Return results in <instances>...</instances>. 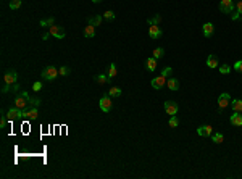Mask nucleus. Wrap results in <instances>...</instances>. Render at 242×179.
Returning a JSON list of instances; mask_svg holds the SVG:
<instances>
[{
	"label": "nucleus",
	"instance_id": "26",
	"mask_svg": "<svg viewBox=\"0 0 242 179\" xmlns=\"http://www.w3.org/2000/svg\"><path fill=\"white\" fill-rule=\"evenodd\" d=\"M116 76V65L115 63H110V66H108V78H115Z\"/></svg>",
	"mask_w": 242,
	"mask_h": 179
},
{
	"label": "nucleus",
	"instance_id": "6",
	"mask_svg": "<svg viewBox=\"0 0 242 179\" xmlns=\"http://www.w3.org/2000/svg\"><path fill=\"white\" fill-rule=\"evenodd\" d=\"M49 32H50V36L55 37V39H65V36H66V32H65L63 27H61V26H57V24L50 26Z\"/></svg>",
	"mask_w": 242,
	"mask_h": 179
},
{
	"label": "nucleus",
	"instance_id": "17",
	"mask_svg": "<svg viewBox=\"0 0 242 179\" xmlns=\"http://www.w3.org/2000/svg\"><path fill=\"white\" fill-rule=\"evenodd\" d=\"M207 66L211 68V70H215L218 66V58L215 55H208V58H207Z\"/></svg>",
	"mask_w": 242,
	"mask_h": 179
},
{
	"label": "nucleus",
	"instance_id": "36",
	"mask_svg": "<svg viewBox=\"0 0 242 179\" xmlns=\"http://www.w3.org/2000/svg\"><path fill=\"white\" fill-rule=\"evenodd\" d=\"M41 89H42V82H41V81H36V82L32 84V90H34V92H39Z\"/></svg>",
	"mask_w": 242,
	"mask_h": 179
},
{
	"label": "nucleus",
	"instance_id": "27",
	"mask_svg": "<svg viewBox=\"0 0 242 179\" xmlns=\"http://www.w3.org/2000/svg\"><path fill=\"white\" fill-rule=\"evenodd\" d=\"M168 124H170V128H178V126H179V118L176 116V115L171 116L170 121H168Z\"/></svg>",
	"mask_w": 242,
	"mask_h": 179
},
{
	"label": "nucleus",
	"instance_id": "25",
	"mask_svg": "<svg viewBox=\"0 0 242 179\" xmlns=\"http://www.w3.org/2000/svg\"><path fill=\"white\" fill-rule=\"evenodd\" d=\"M211 140H213V142H215V144H221L223 140H225V136H223V134H220V133H216V134H211Z\"/></svg>",
	"mask_w": 242,
	"mask_h": 179
},
{
	"label": "nucleus",
	"instance_id": "41",
	"mask_svg": "<svg viewBox=\"0 0 242 179\" xmlns=\"http://www.w3.org/2000/svg\"><path fill=\"white\" fill-rule=\"evenodd\" d=\"M18 90H20V86H18V82L12 84V92H18Z\"/></svg>",
	"mask_w": 242,
	"mask_h": 179
},
{
	"label": "nucleus",
	"instance_id": "32",
	"mask_svg": "<svg viewBox=\"0 0 242 179\" xmlns=\"http://www.w3.org/2000/svg\"><path fill=\"white\" fill-rule=\"evenodd\" d=\"M171 74H173V68H170V66H166V68L162 70V76H165V78H170Z\"/></svg>",
	"mask_w": 242,
	"mask_h": 179
},
{
	"label": "nucleus",
	"instance_id": "22",
	"mask_svg": "<svg viewBox=\"0 0 242 179\" xmlns=\"http://www.w3.org/2000/svg\"><path fill=\"white\" fill-rule=\"evenodd\" d=\"M165 55V49H163V47H157V49L152 52V56H153V58L155 60H158V58H162V56Z\"/></svg>",
	"mask_w": 242,
	"mask_h": 179
},
{
	"label": "nucleus",
	"instance_id": "23",
	"mask_svg": "<svg viewBox=\"0 0 242 179\" xmlns=\"http://www.w3.org/2000/svg\"><path fill=\"white\" fill-rule=\"evenodd\" d=\"M160 21H162V16L160 15H155V16H152V18H148V20H147V23L150 24V26H158V24H160Z\"/></svg>",
	"mask_w": 242,
	"mask_h": 179
},
{
	"label": "nucleus",
	"instance_id": "1",
	"mask_svg": "<svg viewBox=\"0 0 242 179\" xmlns=\"http://www.w3.org/2000/svg\"><path fill=\"white\" fill-rule=\"evenodd\" d=\"M29 94H27V92H20V94H18V95H16V99H15V107L16 108H20V110H24L27 105H29Z\"/></svg>",
	"mask_w": 242,
	"mask_h": 179
},
{
	"label": "nucleus",
	"instance_id": "42",
	"mask_svg": "<svg viewBox=\"0 0 242 179\" xmlns=\"http://www.w3.org/2000/svg\"><path fill=\"white\" fill-rule=\"evenodd\" d=\"M239 16H240V13H239V12H236V13H232V15H231V18H232V20H237Z\"/></svg>",
	"mask_w": 242,
	"mask_h": 179
},
{
	"label": "nucleus",
	"instance_id": "43",
	"mask_svg": "<svg viewBox=\"0 0 242 179\" xmlns=\"http://www.w3.org/2000/svg\"><path fill=\"white\" fill-rule=\"evenodd\" d=\"M49 37H50V32H45V34L42 36V41H49Z\"/></svg>",
	"mask_w": 242,
	"mask_h": 179
},
{
	"label": "nucleus",
	"instance_id": "21",
	"mask_svg": "<svg viewBox=\"0 0 242 179\" xmlns=\"http://www.w3.org/2000/svg\"><path fill=\"white\" fill-rule=\"evenodd\" d=\"M108 95H110V97H119V95H121V87H118V86L110 87V89H108Z\"/></svg>",
	"mask_w": 242,
	"mask_h": 179
},
{
	"label": "nucleus",
	"instance_id": "38",
	"mask_svg": "<svg viewBox=\"0 0 242 179\" xmlns=\"http://www.w3.org/2000/svg\"><path fill=\"white\" fill-rule=\"evenodd\" d=\"M2 92L3 94H7V92H12V84H3V87H2Z\"/></svg>",
	"mask_w": 242,
	"mask_h": 179
},
{
	"label": "nucleus",
	"instance_id": "31",
	"mask_svg": "<svg viewBox=\"0 0 242 179\" xmlns=\"http://www.w3.org/2000/svg\"><path fill=\"white\" fill-rule=\"evenodd\" d=\"M37 116H39V111H37V107H32L29 110V119H36Z\"/></svg>",
	"mask_w": 242,
	"mask_h": 179
},
{
	"label": "nucleus",
	"instance_id": "16",
	"mask_svg": "<svg viewBox=\"0 0 242 179\" xmlns=\"http://www.w3.org/2000/svg\"><path fill=\"white\" fill-rule=\"evenodd\" d=\"M166 86H168L170 90H178L179 89V81L176 78H170L168 81H166Z\"/></svg>",
	"mask_w": 242,
	"mask_h": 179
},
{
	"label": "nucleus",
	"instance_id": "10",
	"mask_svg": "<svg viewBox=\"0 0 242 179\" xmlns=\"http://www.w3.org/2000/svg\"><path fill=\"white\" fill-rule=\"evenodd\" d=\"M197 134H199L200 137H208V136L213 134V128H211L210 124H202V126L197 128Z\"/></svg>",
	"mask_w": 242,
	"mask_h": 179
},
{
	"label": "nucleus",
	"instance_id": "40",
	"mask_svg": "<svg viewBox=\"0 0 242 179\" xmlns=\"http://www.w3.org/2000/svg\"><path fill=\"white\" fill-rule=\"evenodd\" d=\"M236 10H237V12L242 15V0H239V2L236 3Z\"/></svg>",
	"mask_w": 242,
	"mask_h": 179
},
{
	"label": "nucleus",
	"instance_id": "18",
	"mask_svg": "<svg viewBox=\"0 0 242 179\" xmlns=\"http://www.w3.org/2000/svg\"><path fill=\"white\" fill-rule=\"evenodd\" d=\"M231 108H232V111H240L242 113V100H239V99L231 100Z\"/></svg>",
	"mask_w": 242,
	"mask_h": 179
},
{
	"label": "nucleus",
	"instance_id": "24",
	"mask_svg": "<svg viewBox=\"0 0 242 179\" xmlns=\"http://www.w3.org/2000/svg\"><path fill=\"white\" fill-rule=\"evenodd\" d=\"M95 82H99V84H105V82H110L108 74H107V76H105V74H99V76H95Z\"/></svg>",
	"mask_w": 242,
	"mask_h": 179
},
{
	"label": "nucleus",
	"instance_id": "39",
	"mask_svg": "<svg viewBox=\"0 0 242 179\" xmlns=\"http://www.w3.org/2000/svg\"><path fill=\"white\" fill-rule=\"evenodd\" d=\"M7 119H8V118H7V115H5V116H2V119H0V128H5V126H7Z\"/></svg>",
	"mask_w": 242,
	"mask_h": 179
},
{
	"label": "nucleus",
	"instance_id": "37",
	"mask_svg": "<svg viewBox=\"0 0 242 179\" xmlns=\"http://www.w3.org/2000/svg\"><path fill=\"white\" fill-rule=\"evenodd\" d=\"M29 105L39 107V105H41V99H29Z\"/></svg>",
	"mask_w": 242,
	"mask_h": 179
},
{
	"label": "nucleus",
	"instance_id": "29",
	"mask_svg": "<svg viewBox=\"0 0 242 179\" xmlns=\"http://www.w3.org/2000/svg\"><path fill=\"white\" fill-rule=\"evenodd\" d=\"M39 24L42 27H47V26H53V18H49V20H41Z\"/></svg>",
	"mask_w": 242,
	"mask_h": 179
},
{
	"label": "nucleus",
	"instance_id": "2",
	"mask_svg": "<svg viewBox=\"0 0 242 179\" xmlns=\"http://www.w3.org/2000/svg\"><path fill=\"white\" fill-rule=\"evenodd\" d=\"M60 76L58 74V68H55V66H47V68H44L42 70V78L45 79V81H49V82H52V81H55Z\"/></svg>",
	"mask_w": 242,
	"mask_h": 179
},
{
	"label": "nucleus",
	"instance_id": "8",
	"mask_svg": "<svg viewBox=\"0 0 242 179\" xmlns=\"http://www.w3.org/2000/svg\"><path fill=\"white\" fill-rule=\"evenodd\" d=\"M228 105H231V95H229V94H226V92H223L221 95L218 97V107H220V111H221L223 108H226Z\"/></svg>",
	"mask_w": 242,
	"mask_h": 179
},
{
	"label": "nucleus",
	"instance_id": "20",
	"mask_svg": "<svg viewBox=\"0 0 242 179\" xmlns=\"http://www.w3.org/2000/svg\"><path fill=\"white\" fill-rule=\"evenodd\" d=\"M102 20H104V18H102L100 15H95V16H90L89 20H87V23L92 24V26H100L102 24Z\"/></svg>",
	"mask_w": 242,
	"mask_h": 179
},
{
	"label": "nucleus",
	"instance_id": "28",
	"mask_svg": "<svg viewBox=\"0 0 242 179\" xmlns=\"http://www.w3.org/2000/svg\"><path fill=\"white\" fill-rule=\"evenodd\" d=\"M21 3H23V0H10V3H8V5H10L12 10H18V8L21 7Z\"/></svg>",
	"mask_w": 242,
	"mask_h": 179
},
{
	"label": "nucleus",
	"instance_id": "7",
	"mask_svg": "<svg viewBox=\"0 0 242 179\" xmlns=\"http://www.w3.org/2000/svg\"><path fill=\"white\" fill-rule=\"evenodd\" d=\"M21 116H23V110H20V108H10L7 111V118H8V121H15V119H21Z\"/></svg>",
	"mask_w": 242,
	"mask_h": 179
},
{
	"label": "nucleus",
	"instance_id": "19",
	"mask_svg": "<svg viewBox=\"0 0 242 179\" xmlns=\"http://www.w3.org/2000/svg\"><path fill=\"white\" fill-rule=\"evenodd\" d=\"M145 66H147V70H148V71H155V70H157V60L153 58V56H150V58H147V61H145Z\"/></svg>",
	"mask_w": 242,
	"mask_h": 179
},
{
	"label": "nucleus",
	"instance_id": "3",
	"mask_svg": "<svg viewBox=\"0 0 242 179\" xmlns=\"http://www.w3.org/2000/svg\"><path fill=\"white\" fill-rule=\"evenodd\" d=\"M234 8H236V5L232 0H221L220 2V12L225 13V15H231L234 12Z\"/></svg>",
	"mask_w": 242,
	"mask_h": 179
},
{
	"label": "nucleus",
	"instance_id": "11",
	"mask_svg": "<svg viewBox=\"0 0 242 179\" xmlns=\"http://www.w3.org/2000/svg\"><path fill=\"white\" fill-rule=\"evenodd\" d=\"M229 121H231V124L232 126H239L242 128V113L240 111H234L232 115L229 116Z\"/></svg>",
	"mask_w": 242,
	"mask_h": 179
},
{
	"label": "nucleus",
	"instance_id": "13",
	"mask_svg": "<svg viewBox=\"0 0 242 179\" xmlns=\"http://www.w3.org/2000/svg\"><path fill=\"white\" fill-rule=\"evenodd\" d=\"M152 87L153 89H162L163 86H165V76H162V74H160V76H157V78H152Z\"/></svg>",
	"mask_w": 242,
	"mask_h": 179
},
{
	"label": "nucleus",
	"instance_id": "12",
	"mask_svg": "<svg viewBox=\"0 0 242 179\" xmlns=\"http://www.w3.org/2000/svg\"><path fill=\"white\" fill-rule=\"evenodd\" d=\"M148 36H150L152 39H160L163 36V31L160 29V26H150L148 27Z\"/></svg>",
	"mask_w": 242,
	"mask_h": 179
},
{
	"label": "nucleus",
	"instance_id": "33",
	"mask_svg": "<svg viewBox=\"0 0 242 179\" xmlns=\"http://www.w3.org/2000/svg\"><path fill=\"white\" fill-rule=\"evenodd\" d=\"M104 18H105L107 21H113V20H115V13L111 12V10H108V12L104 13Z\"/></svg>",
	"mask_w": 242,
	"mask_h": 179
},
{
	"label": "nucleus",
	"instance_id": "34",
	"mask_svg": "<svg viewBox=\"0 0 242 179\" xmlns=\"http://www.w3.org/2000/svg\"><path fill=\"white\" fill-rule=\"evenodd\" d=\"M58 74H60V76H68V74H70V68H68V66L58 68Z\"/></svg>",
	"mask_w": 242,
	"mask_h": 179
},
{
	"label": "nucleus",
	"instance_id": "9",
	"mask_svg": "<svg viewBox=\"0 0 242 179\" xmlns=\"http://www.w3.org/2000/svg\"><path fill=\"white\" fill-rule=\"evenodd\" d=\"M3 82H7V84H15V82H18V73H16L15 70H8V71L5 73V76H3Z\"/></svg>",
	"mask_w": 242,
	"mask_h": 179
},
{
	"label": "nucleus",
	"instance_id": "35",
	"mask_svg": "<svg viewBox=\"0 0 242 179\" xmlns=\"http://www.w3.org/2000/svg\"><path fill=\"white\" fill-rule=\"evenodd\" d=\"M232 68H234V70L240 74V73H242V60H237V61L234 63V66H232Z\"/></svg>",
	"mask_w": 242,
	"mask_h": 179
},
{
	"label": "nucleus",
	"instance_id": "44",
	"mask_svg": "<svg viewBox=\"0 0 242 179\" xmlns=\"http://www.w3.org/2000/svg\"><path fill=\"white\" fill-rule=\"evenodd\" d=\"M92 2H94V3H99V2H102V0H92Z\"/></svg>",
	"mask_w": 242,
	"mask_h": 179
},
{
	"label": "nucleus",
	"instance_id": "30",
	"mask_svg": "<svg viewBox=\"0 0 242 179\" xmlns=\"http://www.w3.org/2000/svg\"><path fill=\"white\" fill-rule=\"evenodd\" d=\"M231 66H229V65H221V66H220V73L221 74H229L231 73Z\"/></svg>",
	"mask_w": 242,
	"mask_h": 179
},
{
	"label": "nucleus",
	"instance_id": "14",
	"mask_svg": "<svg viewBox=\"0 0 242 179\" xmlns=\"http://www.w3.org/2000/svg\"><path fill=\"white\" fill-rule=\"evenodd\" d=\"M213 31H215V26H213L211 23H205L202 26V32L205 37H211L213 36Z\"/></svg>",
	"mask_w": 242,
	"mask_h": 179
},
{
	"label": "nucleus",
	"instance_id": "15",
	"mask_svg": "<svg viewBox=\"0 0 242 179\" xmlns=\"http://www.w3.org/2000/svg\"><path fill=\"white\" fill-rule=\"evenodd\" d=\"M84 37L90 39V37H95V26H92L87 23V26L84 27Z\"/></svg>",
	"mask_w": 242,
	"mask_h": 179
},
{
	"label": "nucleus",
	"instance_id": "5",
	"mask_svg": "<svg viewBox=\"0 0 242 179\" xmlns=\"http://www.w3.org/2000/svg\"><path fill=\"white\" fill-rule=\"evenodd\" d=\"M165 111L168 113L170 116H174V115H178V110H179V105L176 102L173 100H168V102H165V105H163Z\"/></svg>",
	"mask_w": 242,
	"mask_h": 179
},
{
	"label": "nucleus",
	"instance_id": "4",
	"mask_svg": "<svg viewBox=\"0 0 242 179\" xmlns=\"http://www.w3.org/2000/svg\"><path fill=\"white\" fill-rule=\"evenodd\" d=\"M99 107H100L102 111H105V113H108V111L111 110V107H113V102H111V97L108 95V94H107V95H104V97H100Z\"/></svg>",
	"mask_w": 242,
	"mask_h": 179
}]
</instances>
